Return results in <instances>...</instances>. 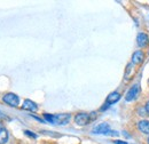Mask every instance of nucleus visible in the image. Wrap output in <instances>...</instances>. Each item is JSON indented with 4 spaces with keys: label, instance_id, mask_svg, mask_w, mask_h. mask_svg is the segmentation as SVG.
Returning a JSON list of instances; mask_svg holds the SVG:
<instances>
[{
    "label": "nucleus",
    "instance_id": "obj_1",
    "mask_svg": "<svg viewBox=\"0 0 149 144\" xmlns=\"http://www.w3.org/2000/svg\"><path fill=\"white\" fill-rule=\"evenodd\" d=\"M2 101H3L5 103H7L8 105L14 107V108L19 107V96H17L16 94H14V93H7V94H5L3 97H2Z\"/></svg>",
    "mask_w": 149,
    "mask_h": 144
},
{
    "label": "nucleus",
    "instance_id": "obj_2",
    "mask_svg": "<svg viewBox=\"0 0 149 144\" xmlns=\"http://www.w3.org/2000/svg\"><path fill=\"white\" fill-rule=\"evenodd\" d=\"M91 120H92L91 119V116L87 114V113H78L74 117V123L78 126H86V125L90 124Z\"/></svg>",
    "mask_w": 149,
    "mask_h": 144
},
{
    "label": "nucleus",
    "instance_id": "obj_3",
    "mask_svg": "<svg viewBox=\"0 0 149 144\" xmlns=\"http://www.w3.org/2000/svg\"><path fill=\"white\" fill-rule=\"evenodd\" d=\"M139 93H140V87H139V85L132 86L130 89H129V91L126 93V95H125V101H126V102H132V101L136 100L138 96H139Z\"/></svg>",
    "mask_w": 149,
    "mask_h": 144
},
{
    "label": "nucleus",
    "instance_id": "obj_4",
    "mask_svg": "<svg viewBox=\"0 0 149 144\" xmlns=\"http://www.w3.org/2000/svg\"><path fill=\"white\" fill-rule=\"evenodd\" d=\"M70 114L62 113V114H55V125H61L64 126L70 121Z\"/></svg>",
    "mask_w": 149,
    "mask_h": 144
},
{
    "label": "nucleus",
    "instance_id": "obj_5",
    "mask_svg": "<svg viewBox=\"0 0 149 144\" xmlns=\"http://www.w3.org/2000/svg\"><path fill=\"white\" fill-rule=\"evenodd\" d=\"M109 130H110V126H109V124H107V123L99 124L97 126H95L93 128L94 134H103V135H106Z\"/></svg>",
    "mask_w": 149,
    "mask_h": 144
},
{
    "label": "nucleus",
    "instance_id": "obj_6",
    "mask_svg": "<svg viewBox=\"0 0 149 144\" xmlns=\"http://www.w3.org/2000/svg\"><path fill=\"white\" fill-rule=\"evenodd\" d=\"M136 44H138L139 47L145 48V47L149 44L148 36H147L145 32H140V33L138 35V37H136Z\"/></svg>",
    "mask_w": 149,
    "mask_h": 144
},
{
    "label": "nucleus",
    "instance_id": "obj_7",
    "mask_svg": "<svg viewBox=\"0 0 149 144\" xmlns=\"http://www.w3.org/2000/svg\"><path fill=\"white\" fill-rule=\"evenodd\" d=\"M143 58H145L143 52L142 51H136L132 55V63L133 64H141L143 62Z\"/></svg>",
    "mask_w": 149,
    "mask_h": 144
},
{
    "label": "nucleus",
    "instance_id": "obj_8",
    "mask_svg": "<svg viewBox=\"0 0 149 144\" xmlns=\"http://www.w3.org/2000/svg\"><path fill=\"white\" fill-rule=\"evenodd\" d=\"M22 108L24 109V110L30 111V112H36V111L38 110V105L33 102V101H31V100H25V101L23 102Z\"/></svg>",
    "mask_w": 149,
    "mask_h": 144
},
{
    "label": "nucleus",
    "instance_id": "obj_9",
    "mask_svg": "<svg viewBox=\"0 0 149 144\" xmlns=\"http://www.w3.org/2000/svg\"><path fill=\"white\" fill-rule=\"evenodd\" d=\"M138 128L139 130L142 133V134H146V135H149V120H140L138 123Z\"/></svg>",
    "mask_w": 149,
    "mask_h": 144
},
{
    "label": "nucleus",
    "instance_id": "obj_10",
    "mask_svg": "<svg viewBox=\"0 0 149 144\" xmlns=\"http://www.w3.org/2000/svg\"><path fill=\"white\" fill-rule=\"evenodd\" d=\"M119 98H120V94L117 93V91H112L107 96V101L106 102H107L108 105H110V104H115L116 102H118Z\"/></svg>",
    "mask_w": 149,
    "mask_h": 144
},
{
    "label": "nucleus",
    "instance_id": "obj_11",
    "mask_svg": "<svg viewBox=\"0 0 149 144\" xmlns=\"http://www.w3.org/2000/svg\"><path fill=\"white\" fill-rule=\"evenodd\" d=\"M8 137H9V135H8L7 129L6 128H0V144L7 143Z\"/></svg>",
    "mask_w": 149,
    "mask_h": 144
},
{
    "label": "nucleus",
    "instance_id": "obj_12",
    "mask_svg": "<svg viewBox=\"0 0 149 144\" xmlns=\"http://www.w3.org/2000/svg\"><path fill=\"white\" fill-rule=\"evenodd\" d=\"M44 118L46 121L51 123V124H55V114H48V113H45L44 114Z\"/></svg>",
    "mask_w": 149,
    "mask_h": 144
},
{
    "label": "nucleus",
    "instance_id": "obj_13",
    "mask_svg": "<svg viewBox=\"0 0 149 144\" xmlns=\"http://www.w3.org/2000/svg\"><path fill=\"white\" fill-rule=\"evenodd\" d=\"M24 133H25V135H28V136H30V137L37 138V135H36V134H33V133H32V132H30V130H24Z\"/></svg>",
    "mask_w": 149,
    "mask_h": 144
},
{
    "label": "nucleus",
    "instance_id": "obj_14",
    "mask_svg": "<svg viewBox=\"0 0 149 144\" xmlns=\"http://www.w3.org/2000/svg\"><path fill=\"white\" fill-rule=\"evenodd\" d=\"M115 144H127L126 142H124V141H119V140H117V141H115L113 142Z\"/></svg>",
    "mask_w": 149,
    "mask_h": 144
},
{
    "label": "nucleus",
    "instance_id": "obj_15",
    "mask_svg": "<svg viewBox=\"0 0 149 144\" xmlns=\"http://www.w3.org/2000/svg\"><path fill=\"white\" fill-rule=\"evenodd\" d=\"M145 109H146V111H147V114L149 116V101L146 103V107H145Z\"/></svg>",
    "mask_w": 149,
    "mask_h": 144
},
{
    "label": "nucleus",
    "instance_id": "obj_16",
    "mask_svg": "<svg viewBox=\"0 0 149 144\" xmlns=\"http://www.w3.org/2000/svg\"><path fill=\"white\" fill-rule=\"evenodd\" d=\"M148 144H149V137H148Z\"/></svg>",
    "mask_w": 149,
    "mask_h": 144
}]
</instances>
